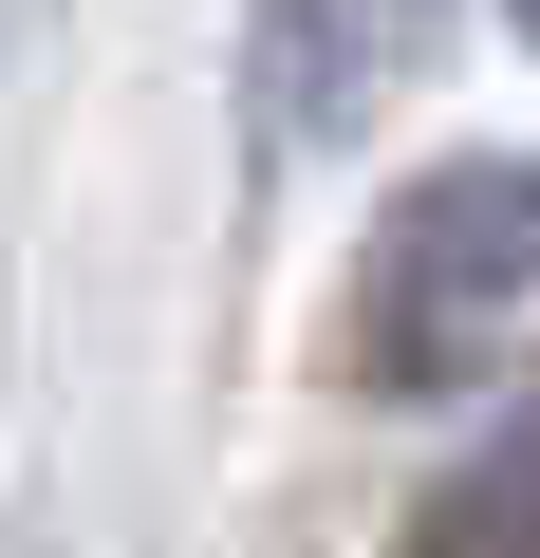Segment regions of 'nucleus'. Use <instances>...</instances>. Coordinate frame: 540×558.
Here are the masks:
<instances>
[{"label": "nucleus", "instance_id": "1", "mask_svg": "<svg viewBox=\"0 0 540 558\" xmlns=\"http://www.w3.org/2000/svg\"><path fill=\"white\" fill-rule=\"evenodd\" d=\"M521 299H540V149H447V168H410L373 205L336 336H355L373 391H447Z\"/></svg>", "mask_w": 540, "mask_h": 558}, {"label": "nucleus", "instance_id": "2", "mask_svg": "<svg viewBox=\"0 0 540 558\" xmlns=\"http://www.w3.org/2000/svg\"><path fill=\"white\" fill-rule=\"evenodd\" d=\"M392 20H410V0H280V75H261V112H280V131H336V112L373 94Z\"/></svg>", "mask_w": 540, "mask_h": 558}, {"label": "nucleus", "instance_id": "3", "mask_svg": "<svg viewBox=\"0 0 540 558\" xmlns=\"http://www.w3.org/2000/svg\"><path fill=\"white\" fill-rule=\"evenodd\" d=\"M429 558H540V410L484 428V465L429 502Z\"/></svg>", "mask_w": 540, "mask_h": 558}, {"label": "nucleus", "instance_id": "4", "mask_svg": "<svg viewBox=\"0 0 540 558\" xmlns=\"http://www.w3.org/2000/svg\"><path fill=\"white\" fill-rule=\"evenodd\" d=\"M503 20H521V38H540V0H503Z\"/></svg>", "mask_w": 540, "mask_h": 558}]
</instances>
